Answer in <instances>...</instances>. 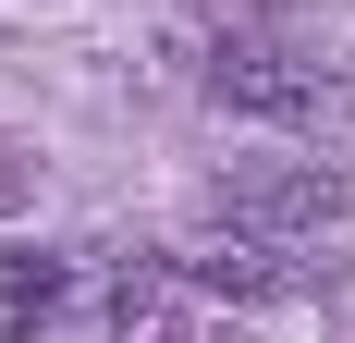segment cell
Wrapping results in <instances>:
<instances>
[{"label": "cell", "instance_id": "1", "mask_svg": "<svg viewBox=\"0 0 355 343\" xmlns=\"http://www.w3.org/2000/svg\"><path fill=\"white\" fill-rule=\"evenodd\" d=\"M209 99L245 110V123H282V135H331V123H355L343 62H331L306 25H282V12H233V25L209 37Z\"/></svg>", "mask_w": 355, "mask_h": 343}, {"label": "cell", "instance_id": "5", "mask_svg": "<svg viewBox=\"0 0 355 343\" xmlns=\"http://www.w3.org/2000/svg\"><path fill=\"white\" fill-rule=\"evenodd\" d=\"M12 196H25V147L0 135V208H12Z\"/></svg>", "mask_w": 355, "mask_h": 343}, {"label": "cell", "instance_id": "3", "mask_svg": "<svg viewBox=\"0 0 355 343\" xmlns=\"http://www.w3.org/2000/svg\"><path fill=\"white\" fill-rule=\"evenodd\" d=\"M220 208L257 221V233H282V245H331L343 208H355V184H343V160H270V172H233Z\"/></svg>", "mask_w": 355, "mask_h": 343}, {"label": "cell", "instance_id": "2", "mask_svg": "<svg viewBox=\"0 0 355 343\" xmlns=\"http://www.w3.org/2000/svg\"><path fill=\"white\" fill-rule=\"evenodd\" d=\"M319 258H331V245H282V233H257V221H233V208H209V221L172 245L184 294H220V307H270V294H306V282H319Z\"/></svg>", "mask_w": 355, "mask_h": 343}, {"label": "cell", "instance_id": "4", "mask_svg": "<svg viewBox=\"0 0 355 343\" xmlns=\"http://www.w3.org/2000/svg\"><path fill=\"white\" fill-rule=\"evenodd\" d=\"M62 307H73V258H49V245H12V258H0V343H37Z\"/></svg>", "mask_w": 355, "mask_h": 343}]
</instances>
